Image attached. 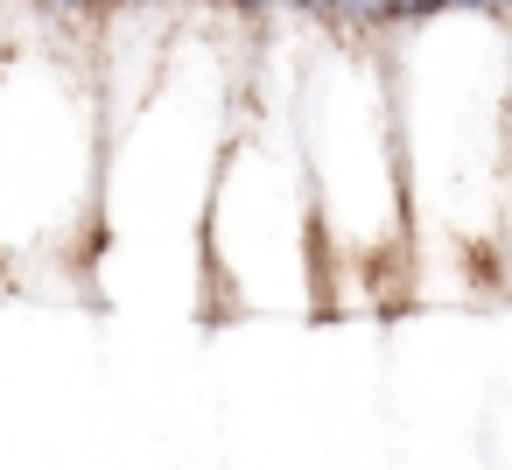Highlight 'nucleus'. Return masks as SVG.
Returning <instances> with one entry per match:
<instances>
[{
	"mask_svg": "<svg viewBox=\"0 0 512 470\" xmlns=\"http://www.w3.org/2000/svg\"><path fill=\"white\" fill-rule=\"evenodd\" d=\"M302 183L316 253L386 267L407 253V169L393 127V78L372 43H337L302 78Z\"/></svg>",
	"mask_w": 512,
	"mask_h": 470,
	"instance_id": "nucleus-1",
	"label": "nucleus"
},
{
	"mask_svg": "<svg viewBox=\"0 0 512 470\" xmlns=\"http://www.w3.org/2000/svg\"><path fill=\"white\" fill-rule=\"evenodd\" d=\"M330 29L351 36V43L393 36V29H400V0H337V8H330Z\"/></svg>",
	"mask_w": 512,
	"mask_h": 470,
	"instance_id": "nucleus-2",
	"label": "nucleus"
},
{
	"mask_svg": "<svg viewBox=\"0 0 512 470\" xmlns=\"http://www.w3.org/2000/svg\"><path fill=\"white\" fill-rule=\"evenodd\" d=\"M281 8H295L302 22H323V29H330V8H337V0H281Z\"/></svg>",
	"mask_w": 512,
	"mask_h": 470,
	"instance_id": "nucleus-3",
	"label": "nucleus"
},
{
	"mask_svg": "<svg viewBox=\"0 0 512 470\" xmlns=\"http://www.w3.org/2000/svg\"><path fill=\"white\" fill-rule=\"evenodd\" d=\"M505 246H512V162H505Z\"/></svg>",
	"mask_w": 512,
	"mask_h": 470,
	"instance_id": "nucleus-4",
	"label": "nucleus"
},
{
	"mask_svg": "<svg viewBox=\"0 0 512 470\" xmlns=\"http://www.w3.org/2000/svg\"><path fill=\"white\" fill-rule=\"evenodd\" d=\"M491 8H498V15H505V22H512V0H491Z\"/></svg>",
	"mask_w": 512,
	"mask_h": 470,
	"instance_id": "nucleus-5",
	"label": "nucleus"
}]
</instances>
